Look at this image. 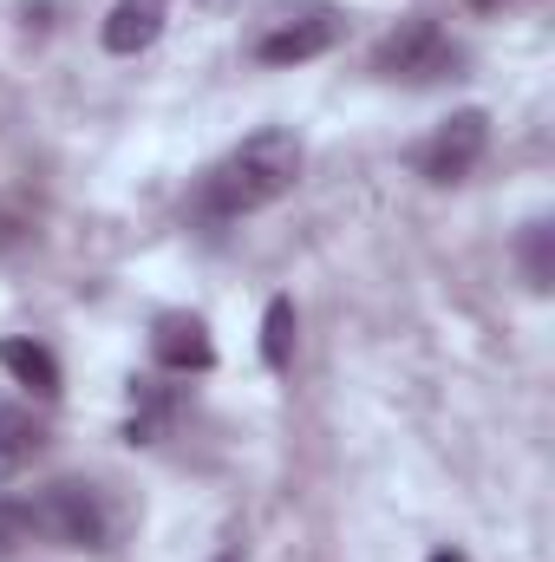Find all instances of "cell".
Wrapping results in <instances>:
<instances>
[{
    "mask_svg": "<svg viewBox=\"0 0 555 562\" xmlns=\"http://www.w3.org/2000/svg\"><path fill=\"white\" fill-rule=\"evenodd\" d=\"M294 177H301V138L294 132H249V138L236 144L209 177H203V196H196V210L209 216V223H229V216H256V210H269L281 203L287 190H294Z\"/></svg>",
    "mask_w": 555,
    "mask_h": 562,
    "instance_id": "cell-1",
    "label": "cell"
},
{
    "mask_svg": "<svg viewBox=\"0 0 555 562\" xmlns=\"http://www.w3.org/2000/svg\"><path fill=\"white\" fill-rule=\"evenodd\" d=\"M13 517H20L26 543L33 537L39 543H59V550H99L105 543V504L79 477H59V484H46L33 497H13Z\"/></svg>",
    "mask_w": 555,
    "mask_h": 562,
    "instance_id": "cell-2",
    "label": "cell"
},
{
    "mask_svg": "<svg viewBox=\"0 0 555 562\" xmlns=\"http://www.w3.org/2000/svg\"><path fill=\"white\" fill-rule=\"evenodd\" d=\"M457 66H464V53L451 46V33L438 26V20H399L386 40H380V53H373V72H386V79H399V86H431V79H457Z\"/></svg>",
    "mask_w": 555,
    "mask_h": 562,
    "instance_id": "cell-3",
    "label": "cell"
},
{
    "mask_svg": "<svg viewBox=\"0 0 555 562\" xmlns=\"http://www.w3.org/2000/svg\"><path fill=\"white\" fill-rule=\"evenodd\" d=\"M484 144H490V112H451L431 138L412 150L418 177L424 183H464L471 170H477V157H484Z\"/></svg>",
    "mask_w": 555,
    "mask_h": 562,
    "instance_id": "cell-4",
    "label": "cell"
},
{
    "mask_svg": "<svg viewBox=\"0 0 555 562\" xmlns=\"http://www.w3.org/2000/svg\"><path fill=\"white\" fill-rule=\"evenodd\" d=\"M150 360L163 373H209L216 367V340H209L203 314H183V307L157 314L150 321Z\"/></svg>",
    "mask_w": 555,
    "mask_h": 562,
    "instance_id": "cell-5",
    "label": "cell"
},
{
    "mask_svg": "<svg viewBox=\"0 0 555 562\" xmlns=\"http://www.w3.org/2000/svg\"><path fill=\"white\" fill-rule=\"evenodd\" d=\"M333 40H340V20H333V13L287 20V26H275V33L256 40V59H262V66H301V59H320Z\"/></svg>",
    "mask_w": 555,
    "mask_h": 562,
    "instance_id": "cell-6",
    "label": "cell"
},
{
    "mask_svg": "<svg viewBox=\"0 0 555 562\" xmlns=\"http://www.w3.org/2000/svg\"><path fill=\"white\" fill-rule=\"evenodd\" d=\"M163 20H170V0H118V7L105 13V53L132 59L144 46H157Z\"/></svg>",
    "mask_w": 555,
    "mask_h": 562,
    "instance_id": "cell-7",
    "label": "cell"
},
{
    "mask_svg": "<svg viewBox=\"0 0 555 562\" xmlns=\"http://www.w3.org/2000/svg\"><path fill=\"white\" fill-rule=\"evenodd\" d=\"M0 367L33 393V400H59V360H53V347H39V340H0Z\"/></svg>",
    "mask_w": 555,
    "mask_h": 562,
    "instance_id": "cell-8",
    "label": "cell"
},
{
    "mask_svg": "<svg viewBox=\"0 0 555 562\" xmlns=\"http://www.w3.org/2000/svg\"><path fill=\"white\" fill-rule=\"evenodd\" d=\"M39 451H46V425L26 406H0V484H13Z\"/></svg>",
    "mask_w": 555,
    "mask_h": 562,
    "instance_id": "cell-9",
    "label": "cell"
},
{
    "mask_svg": "<svg viewBox=\"0 0 555 562\" xmlns=\"http://www.w3.org/2000/svg\"><path fill=\"white\" fill-rule=\"evenodd\" d=\"M294 301L287 294H275L269 301V314H262V367L269 373H287V360H294Z\"/></svg>",
    "mask_w": 555,
    "mask_h": 562,
    "instance_id": "cell-10",
    "label": "cell"
},
{
    "mask_svg": "<svg viewBox=\"0 0 555 562\" xmlns=\"http://www.w3.org/2000/svg\"><path fill=\"white\" fill-rule=\"evenodd\" d=\"M517 256H523V276L536 294H550L555 288V229L536 216V223H523V243H517Z\"/></svg>",
    "mask_w": 555,
    "mask_h": 562,
    "instance_id": "cell-11",
    "label": "cell"
},
{
    "mask_svg": "<svg viewBox=\"0 0 555 562\" xmlns=\"http://www.w3.org/2000/svg\"><path fill=\"white\" fill-rule=\"evenodd\" d=\"M26 543V530H20V517H13V497H0V557H13Z\"/></svg>",
    "mask_w": 555,
    "mask_h": 562,
    "instance_id": "cell-12",
    "label": "cell"
},
{
    "mask_svg": "<svg viewBox=\"0 0 555 562\" xmlns=\"http://www.w3.org/2000/svg\"><path fill=\"white\" fill-rule=\"evenodd\" d=\"M431 562H464V557H457V550H438V557H431Z\"/></svg>",
    "mask_w": 555,
    "mask_h": 562,
    "instance_id": "cell-13",
    "label": "cell"
},
{
    "mask_svg": "<svg viewBox=\"0 0 555 562\" xmlns=\"http://www.w3.org/2000/svg\"><path fill=\"white\" fill-rule=\"evenodd\" d=\"M216 562H236V557H216Z\"/></svg>",
    "mask_w": 555,
    "mask_h": 562,
    "instance_id": "cell-14",
    "label": "cell"
}]
</instances>
